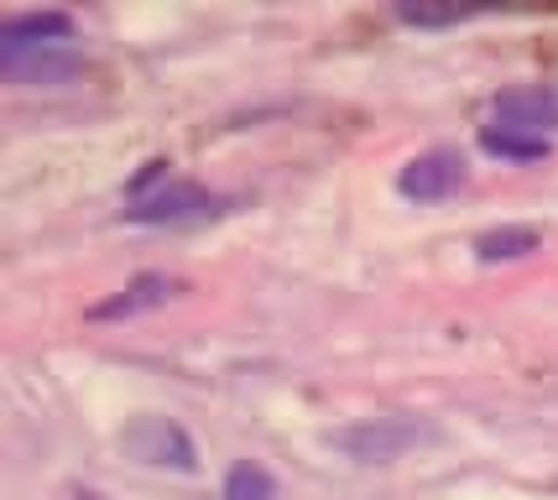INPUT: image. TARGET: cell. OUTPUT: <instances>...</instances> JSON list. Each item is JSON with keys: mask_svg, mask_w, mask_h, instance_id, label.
<instances>
[{"mask_svg": "<svg viewBox=\"0 0 558 500\" xmlns=\"http://www.w3.org/2000/svg\"><path fill=\"white\" fill-rule=\"evenodd\" d=\"M121 449L131 453V459H142V464H151V469H178V475L198 469L194 438L178 428V423H168V417H136V423L121 432Z\"/></svg>", "mask_w": 558, "mask_h": 500, "instance_id": "obj_1", "label": "cell"}, {"mask_svg": "<svg viewBox=\"0 0 558 500\" xmlns=\"http://www.w3.org/2000/svg\"><path fill=\"white\" fill-rule=\"evenodd\" d=\"M209 215H219V198L198 183H183V178H168L157 193H136L125 204L131 224H194V219Z\"/></svg>", "mask_w": 558, "mask_h": 500, "instance_id": "obj_2", "label": "cell"}, {"mask_svg": "<svg viewBox=\"0 0 558 500\" xmlns=\"http://www.w3.org/2000/svg\"><path fill=\"white\" fill-rule=\"evenodd\" d=\"M423 438H428V428H417L408 417H376V423L335 432V449H344L350 459H361V464H391V459H402Z\"/></svg>", "mask_w": 558, "mask_h": 500, "instance_id": "obj_3", "label": "cell"}, {"mask_svg": "<svg viewBox=\"0 0 558 500\" xmlns=\"http://www.w3.org/2000/svg\"><path fill=\"white\" fill-rule=\"evenodd\" d=\"M464 183V157L460 151H423L397 172V193L413 204H438Z\"/></svg>", "mask_w": 558, "mask_h": 500, "instance_id": "obj_4", "label": "cell"}, {"mask_svg": "<svg viewBox=\"0 0 558 500\" xmlns=\"http://www.w3.org/2000/svg\"><path fill=\"white\" fill-rule=\"evenodd\" d=\"M490 115H496L501 131H522V136L548 142V131L558 125V95H548V89H507V95H496Z\"/></svg>", "mask_w": 558, "mask_h": 500, "instance_id": "obj_5", "label": "cell"}, {"mask_svg": "<svg viewBox=\"0 0 558 500\" xmlns=\"http://www.w3.org/2000/svg\"><path fill=\"white\" fill-rule=\"evenodd\" d=\"M52 42H73V22L63 11H32V16H11L0 26V52H32L52 48Z\"/></svg>", "mask_w": 558, "mask_h": 500, "instance_id": "obj_6", "label": "cell"}, {"mask_svg": "<svg viewBox=\"0 0 558 500\" xmlns=\"http://www.w3.org/2000/svg\"><path fill=\"white\" fill-rule=\"evenodd\" d=\"M172 292H178V282H172V277H157V271H146V277H136V282L125 286V292H116L110 303H99L95 318H131V313L162 308Z\"/></svg>", "mask_w": 558, "mask_h": 500, "instance_id": "obj_7", "label": "cell"}, {"mask_svg": "<svg viewBox=\"0 0 558 500\" xmlns=\"http://www.w3.org/2000/svg\"><path fill=\"white\" fill-rule=\"evenodd\" d=\"M537 251V230L533 224H501V230H486V235L475 240V256L486 266L496 261H522V256H533Z\"/></svg>", "mask_w": 558, "mask_h": 500, "instance_id": "obj_8", "label": "cell"}, {"mask_svg": "<svg viewBox=\"0 0 558 500\" xmlns=\"http://www.w3.org/2000/svg\"><path fill=\"white\" fill-rule=\"evenodd\" d=\"M481 146H486L490 157H507V162H537V157H548L543 136H522V131H501V125H486Z\"/></svg>", "mask_w": 558, "mask_h": 500, "instance_id": "obj_9", "label": "cell"}, {"mask_svg": "<svg viewBox=\"0 0 558 500\" xmlns=\"http://www.w3.org/2000/svg\"><path fill=\"white\" fill-rule=\"evenodd\" d=\"M225 500H271V475L262 464H235L225 475Z\"/></svg>", "mask_w": 558, "mask_h": 500, "instance_id": "obj_10", "label": "cell"}, {"mask_svg": "<svg viewBox=\"0 0 558 500\" xmlns=\"http://www.w3.org/2000/svg\"><path fill=\"white\" fill-rule=\"evenodd\" d=\"M397 16L408 26H449L460 22V11H428V5H397Z\"/></svg>", "mask_w": 558, "mask_h": 500, "instance_id": "obj_11", "label": "cell"}, {"mask_svg": "<svg viewBox=\"0 0 558 500\" xmlns=\"http://www.w3.org/2000/svg\"><path fill=\"white\" fill-rule=\"evenodd\" d=\"M84 500H105V496H84Z\"/></svg>", "mask_w": 558, "mask_h": 500, "instance_id": "obj_12", "label": "cell"}]
</instances>
